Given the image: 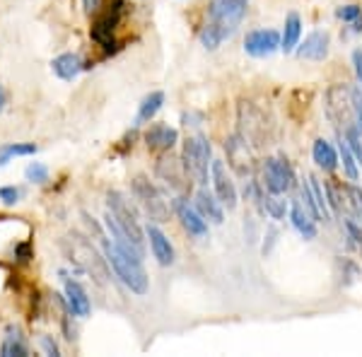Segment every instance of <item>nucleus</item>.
Masks as SVG:
<instances>
[{
	"label": "nucleus",
	"mask_w": 362,
	"mask_h": 357,
	"mask_svg": "<svg viewBox=\"0 0 362 357\" xmlns=\"http://www.w3.org/2000/svg\"><path fill=\"white\" fill-rule=\"evenodd\" d=\"M174 213H177L181 227H184L191 237H196V239L208 237V220L203 218L196 208H191L186 198H174Z\"/></svg>",
	"instance_id": "nucleus-13"
},
{
	"label": "nucleus",
	"mask_w": 362,
	"mask_h": 357,
	"mask_svg": "<svg viewBox=\"0 0 362 357\" xmlns=\"http://www.w3.org/2000/svg\"><path fill=\"white\" fill-rule=\"evenodd\" d=\"M196 210L206 220L215 222V225H220V222L225 220V206L220 203V198L215 196V193H210L206 189V186H201V189L196 191Z\"/></svg>",
	"instance_id": "nucleus-17"
},
{
	"label": "nucleus",
	"mask_w": 362,
	"mask_h": 357,
	"mask_svg": "<svg viewBox=\"0 0 362 357\" xmlns=\"http://www.w3.org/2000/svg\"><path fill=\"white\" fill-rule=\"evenodd\" d=\"M280 49V34L276 29H254L244 37V51L254 58H268Z\"/></svg>",
	"instance_id": "nucleus-12"
},
{
	"label": "nucleus",
	"mask_w": 362,
	"mask_h": 357,
	"mask_svg": "<svg viewBox=\"0 0 362 357\" xmlns=\"http://www.w3.org/2000/svg\"><path fill=\"white\" fill-rule=\"evenodd\" d=\"M227 157H230V165L235 167V172H239L242 177H247L251 172V152H249V143L242 136H232L225 143Z\"/></svg>",
	"instance_id": "nucleus-15"
},
{
	"label": "nucleus",
	"mask_w": 362,
	"mask_h": 357,
	"mask_svg": "<svg viewBox=\"0 0 362 357\" xmlns=\"http://www.w3.org/2000/svg\"><path fill=\"white\" fill-rule=\"evenodd\" d=\"M341 191H343V208H346V213L362 225V189L358 184H346Z\"/></svg>",
	"instance_id": "nucleus-27"
},
{
	"label": "nucleus",
	"mask_w": 362,
	"mask_h": 357,
	"mask_svg": "<svg viewBox=\"0 0 362 357\" xmlns=\"http://www.w3.org/2000/svg\"><path fill=\"white\" fill-rule=\"evenodd\" d=\"M66 307L68 312L73 316H90V297H87V292L83 285L78 283V280H70L66 278Z\"/></svg>",
	"instance_id": "nucleus-19"
},
{
	"label": "nucleus",
	"mask_w": 362,
	"mask_h": 357,
	"mask_svg": "<svg viewBox=\"0 0 362 357\" xmlns=\"http://www.w3.org/2000/svg\"><path fill=\"white\" fill-rule=\"evenodd\" d=\"M336 17H338V20H343V22H348V25H353L358 17H362V8H360V5H355V3L341 5V8L336 10Z\"/></svg>",
	"instance_id": "nucleus-35"
},
{
	"label": "nucleus",
	"mask_w": 362,
	"mask_h": 357,
	"mask_svg": "<svg viewBox=\"0 0 362 357\" xmlns=\"http://www.w3.org/2000/svg\"><path fill=\"white\" fill-rule=\"evenodd\" d=\"M247 8L249 0H213L208 8V22L201 29V44L208 51L220 49L223 42H227L242 25Z\"/></svg>",
	"instance_id": "nucleus-1"
},
{
	"label": "nucleus",
	"mask_w": 362,
	"mask_h": 357,
	"mask_svg": "<svg viewBox=\"0 0 362 357\" xmlns=\"http://www.w3.org/2000/svg\"><path fill=\"white\" fill-rule=\"evenodd\" d=\"M0 355L3 357H29V345L25 343V336H22L17 326H8V329H5Z\"/></svg>",
	"instance_id": "nucleus-23"
},
{
	"label": "nucleus",
	"mask_w": 362,
	"mask_h": 357,
	"mask_svg": "<svg viewBox=\"0 0 362 357\" xmlns=\"http://www.w3.org/2000/svg\"><path fill=\"white\" fill-rule=\"evenodd\" d=\"M300 203L309 210V215H312L314 220L324 222V215H321L317 201H314V193H312V189H309V181H305V184H302V189H300Z\"/></svg>",
	"instance_id": "nucleus-32"
},
{
	"label": "nucleus",
	"mask_w": 362,
	"mask_h": 357,
	"mask_svg": "<svg viewBox=\"0 0 362 357\" xmlns=\"http://www.w3.org/2000/svg\"><path fill=\"white\" fill-rule=\"evenodd\" d=\"M346 232L350 239V247H358L362 254V225L358 220H346Z\"/></svg>",
	"instance_id": "nucleus-36"
},
{
	"label": "nucleus",
	"mask_w": 362,
	"mask_h": 357,
	"mask_svg": "<svg viewBox=\"0 0 362 357\" xmlns=\"http://www.w3.org/2000/svg\"><path fill=\"white\" fill-rule=\"evenodd\" d=\"M329 46H331V37L329 32H317L307 34L305 44L297 46V56L305 58V61H324L326 56H329Z\"/></svg>",
	"instance_id": "nucleus-14"
},
{
	"label": "nucleus",
	"mask_w": 362,
	"mask_h": 357,
	"mask_svg": "<svg viewBox=\"0 0 362 357\" xmlns=\"http://www.w3.org/2000/svg\"><path fill=\"white\" fill-rule=\"evenodd\" d=\"M309 189L314 193V201H317V206L321 210V215H324V222H331V208H329V201H326V191L324 186L319 184L317 177H309Z\"/></svg>",
	"instance_id": "nucleus-31"
},
{
	"label": "nucleus",
	"mask_w": 362,
	"mask_h": 357,
	"mask_svg": "<svg viewBox=\"0 0 362 357\" xmlns=\"http://www.w3.org/2000/svg\"><path fill=\"white\" fill-rule=\"evenodd\" d=\"M312 157H314V162H317V167L324 169V172H334V169L338 167V152H336L334 145L324 138L314 140Z\"/></svg>",
	"instance_id": "nucleus-24"
},
{
	"label": "nucleus",
	"mask_w": 362,
	"mask_h": 357,
	"mask_svg": "<svg viewBox=\"0 0 362 357\" xmlns=\"http://www.w3.org/2000/svg\"><path fill=\"white\" fill-rule=\"evenodd\" d=\"M264 184L268 193L283 196L295 186V172L285 157H268L264 165Z\"/></svg>",
	"instance_id": "nucleus-8"
},
{
	"label": "nucleus",
	"mask_w": 362,
	"mask_h": 357,
	"mask_svg": "<svg viewBox=\"0 0 362 357\" xmlns=\"http://www.w3.org/2000/svg\"><path fill=\"white\" fill-rule=\"evenodd\" d=\"M338 268H341V285L343 288H348L350 283H355V280L360 278V268L355 261L350 259H338Z\"/></svg>",
	"instance_id": "nucleus-33"
},
{
	"label": "nucleus",
	"mask_w": 362,
	"mask_h": 357,
	"mask_svg": "<svg viewBox=\"0 0 362 357\" xmlns=\"http://www.w3.org/2000/svg\"><path fill=\"white\" fill-rule=\"evenodd\" d=\"M210 181H213L215 196L220 198V203H223L227 210H235L239 201L237 186L230 174H227V167L223 165V160H213V165H210Z\"/></svg>",
	"instance_id": "nucleus-11"
},
{
	"label": "nucleus",
	"mask_w": 362,
	"mask_h": 357,
	"mask_svg": "<svg viewBox=\"0 0 362 357\" xmlns=\"http://www.w3.org/2000/svg\"><path fill=\"white\" fill-rule=\"evenodd\" d=\"M133 196H136V201L145 208V213L150 215V220L167 222V218H169L167 201L162 198V193L155 189V184H150V179H145V177L133 179Z\"/></svg>",
	"instance_id": "nucleus-7"
},
{
	"label": "nucleus",
	"mask_w": 362,
	"mask_h": 357,
	"mask_svg": "<svg viewBox=\"0 0 362 357\" xmlns=\"http://www.w3.org/2000/svg\"><path fill=\"white\" fill-rule=\"evenodd\" d=\"M20 189H15V186H3L0 189V201L5 203V206H15L17 201H20Z\"/></svg>",
	"instance_id": "nucleus-37"
},
{
	"label": "nucleus",
	"mask_w": 362,
	"mask_h": 357,
	"mask_svg": "<svg viewBox=\"0 0 362 357\" xmlns=\"http://www.w3.org/2000/svg\"><path fill=\"white\" fill-rule=\"evenodd\" d=\"M145 234H148V239H150V249H153V256L157 259V263H160V266H172L177 256H174V247L167 239V234L157 225H148Z\"/></svg>",
	"instance_id": "nucleus-16"
},
{
	"label": "nucleus",
	"mask_w": 362,
	"mask_h": 357,
	"mask_svg": "<svg viewBox=\"0 0 362 357\" xmlns=\"http://www.w3.org/2000/svg\"><path fill=\"white\" fill-rule=\"evenodd\" d=\"M66 249H68L70 261H73L75 266L83 268V271H87L90 275H95L99 283L107 280V266H104L107 259H102L90 242H85L83 237H75L73 234V237L66 239Z\"/></svg>",
	"instance_id": "nucleus-6"
},
{
	"label": "nucleus",
	"mask_w": 362,
	"mask_h": 357,
	"mask_svg": "<svg viewBox=\"0 0 362 357\" xmlns=\"http://www.w3.org/2000/svg\"><path fill=\"white\" fill-rule=\"evenodd\" d=\"M157 174H160L172 189H181V186H184V179H189L184 162H179L177 157H172V155H165L160 162H157Z\"/></svg>",
	"instance_id": "nucleus-20"
},
{
	"label": "nucleus",
	"mask_w": 362,
	"mask_h": 357,
	"mask_svg": "<svg viewBox=\"0 0 362 357\" xmlns=\"http://www.w3.org/2000/svg\"><path fill=\"white\" fill-rule=\"evenodd\" d=\"M181 162H184V167H186V174H189L198 186H206L210 165H213V150H210L208 138L206 136L186 138L184 152H181Z\"/></svg>",
	"instance_id": "nucleus-5"
},
{
	"label": "nucleus",
	"mask_w": 362,
	"mask_h": 357,
	"mask_svg": "<svg viewBox=\"0 0 362 357\" xmlns=\"http://www.w3.org/2000/svg\"><path fill=\"white\" fill-rule=\"evenodd\" d=\"M264 121L266 119H264V114H261V111H256L249 102H244L242 107H239V126H242L239 136L247 140L249 145H264L268 140Z\"/></svg>",
	"instance_id": "nucleus-9"
},
{
	"label": "nucleus",
	"mask_w": 362,
	"mask_h": 357,
	"mask_svg": "<svg viewBox=\"0 0 362 357\" xmlns=\"http://www.w3.org/2000/svg\"><path fill=\"white\" fill-rule=\"evenodd\" d=\"M264 210L271 215L273 220H283L285 213H288L290 208H288V201H285V198L271 193V196H264Z\"/></svg>",
	"instance_id": "nucleus-30"
},
{
	"label": "nucleus",
	"mask_w": 362,
	"mask_h": 357,
	"mask_svg": "<svg viewBox=\"0 0 362 357\" xmlns=\"http://www.w3.org/2000/svg\"><path fill=\"white\" fill-rule=\"evenodd\" d=\"M25 177L27 181H32V184H44V181H49V167L42 165V162H32V165L25 169Z\"/></svg>",
	"instance_id": "nucleus-34"
},
{
	"label": "nucleus",
	"mask_w": 362,
	"mask_h": 357,
	"mask_svg": "<svg viewBox=\"0 0 362 357\" xmlns=\"http://www.w3.org/2000/svg\"><path fill=\"white\" fill-rule=\"evenodd\" d=\"M37 152L34 143H5L0 145V167H5L8 162H13L15 157H29Z\"/></svg>",
	"instance_id": "nucleus-28"
},
{
	"label": "nucleus",
	"mask_w": 362,
	"mask_h": 357,
	"mask_svg": "<svg viewBox=\"0 0 362 357\" xmlns=\"http://www.w3.org/2000/svg\"><path fill=\"white\" fill-rule=\"evenodd\" d=\"M276 239H278V230L276 227H271V230L266 232V242H264V256H268L273 251V244H276Z\"/></svg>",
	"instance_id": "nucleus-39"
},
{
	"label": "nucleus",
	"mask_w": 362,
	"mask_h": 357,
	"mask_svg": "<svg viewBox=\"0 0 362 357\" xmlns=\"http://www.w3.org/2000/svg\"><path fill=\"white\" fill-rule=\"evenodd\" d=\"M290 220H293V227L297 232L302 234V239H307V242H312V239H317V220L309 215V210L302 206L300 201L293 203V208H290Z\"/></svg>",
	"instance_id": "nucleus-21"
},
{
	"label": "nucleus",
	"mask_w": 362,
	"mask_h": 357,
	"mask_svg": "<svg viewBox=\"0 0 362 357\" xmlns=\"http://www.w3.org/2000/svg\"><path fill=\"white\" fill-rule=\"evenodd\" d=\"M121 8H124V0H112L107 13L102 17H97V22L92 25V32H90L92 39H95L99 46H104L107 51H112V46H114V29L121 20Z\"/></svg>",
	"instance_id": "nucleus-10"
},
{
	"label": "nucleus",
	"mask_w": 362,
	"mask_h": 357,
	"mask_svg": "<svg viewBox=\"0 0 362 357\" xmlns=\"http://www.w3.org/2000/svg\"><path fill=\"white\" fill-rule=\"evenodd\" d=\"M179 140V133L177 128H169L165 124H155L145 131V145L150 150H160V152H169L177 145Z\"/></svg>",
	"instance_id": "nucleus-18"
},
{
	"label": "nucleus",
	"mask_w": 362,
	"mask_h": 357,
	"mask_svg": "<svg viewBox=\"0 0 362 357\" xmlns=\"http://www.w3.org/2000/svg\"><path fill=\"white\" fill-rule=\"evenodd\" d=\"M300 37H302V20L297 13H290L288 20H285L283 37H280V49L285 54H293L297 46H300Z\"/></svg>",
	"instance_id": "nucleus-25"
},
{
	"label": "nucleus",
	"mask_w": 362,
	"mask_h": 357,
	"mask_svg": "<svg viewBox=\"0 0 362 357\" xmlns=\"http://www.w3.org/2000/svg\"><path fill=\"white\" fill-rule=\"evenodd\" d=\"M99 239H102L104 259L114 268L116 278H119L131 292L145 295V292H148V273H145V268H143V259L136 254H128V251L124 247H119L114 239H107V237H99Z\"/></svg>",
	"instance_id": "nucleus-2"
},
{
	"label": "nucleus",
	"mask_w": 362,
	"mask_h": 357,
	"mask_svg": "<svg viewBox=\"0 0 362 357\" xmlns=\"http://www.w3.org/2000/svg\"><path fill=\"white\" fill-rule=\"evenodd\" d=\"M162 104H165V92H150V95L140 102L136 126H143V124H148V121H153L157 116V111L162 109Z\"/></svg>",
	"instance_id": "nucleus-26"
},
{
	"label": "nucleus",
	"mask_w": 362,
	"mask_h": 357,
	"mask_svg": "<svg viewBox=\"0 0 362 357\" xmlns=\"http://www.w3.org/2000/svg\"><path fill=\"white\" fill-rule=\"evenodd\" d=\"M338 162H343V172L348 174V179L350 181H358L360 177V172H358V162H355V155H353V150H350V145L346 143V140H338Z\"/></svg>",
	"instance_id": "nucleus-29"
},
{
	"label": "nucleus",
	"mask_w": 362,
	"mask_h": 357,
	"mask_svg": "<svg viewBox=\"0 0 362 357\" xmlns=\"http://www.w3.org/2000/svg\"><path fill=\"white\" fill-rule=\"evenodd\" d=\"M326 119L334 126L343 128V133L348 128H358V116H355V99H353V87L348 85H331L326 90L324 99ZM360 131V128H358Z\"/></svg>",
	"instance_id": "nucleus-3"
},
{
	"label": "nucleus",
	"mask_w": 362,
	"mask_h": 357,
	"mask_svg": "<svg viewBox=\"0 0 362 357\" xmlns=\"http://www.w3.org/2000/svg\"><path fill=\"white\" fill-rule=\"evenodd\" d=\"M83 5H85V13L87 15H95L99 8H102V0H83Z\"/></svg>",
	"instance_id": "nucleus-41"
},
{
	"label": "nucleus",
	"mask_w": 362,
	"mask_h": 357,
	"mask_svg": "<svg viewBox=\"0 0 362 357\" xmlns=\"http://www.w3.org/2000/svg\"><path fill=\"white\" fill-rule=\"evenodd\" d=\"M353 66H355V75H358V83L362 87V51H353Z\"/></svg>",
	"instance_id": "nucleus-40"
},
{
	"label": "nucleus",
	"mask_w": 362,
	"mask_h": 357,
	"mask_svg": "<svg viewBox=\"0 0 362 357\" xmlns=\"http://www.w3.org/2000/svg\"><path fill=\"white\" fill-rule=\"evenodd\" d=\"M83 68H85V63L78 54H61L51 63V70H54L61 80H75L83 73Z\"/></svg>",
	"instance_id": "nucleus-22"
},
{
	"label": "nucleus",
	"mask_w": 362,
	"mask_h": 357,
	"mask_svg": "<svg viewBox=\"0 0 362 357\" xmlns=\"http://www.w3.org/2000/svg\"><path fill=\"white\" fill-rule=\"evenodd\" d=\"M107 208H109L112 220L128 234V239L136 244L140 254H145V239H143L145 232H143V227H140L138 210L131 206V201H128L121 191H109L107 193Z\"/></svg>",
	"instance_id": "nucleus-4"
},
{
	"label": "nucleus",
	"mask_w": 362,
	"mask_h": 357,
	"mask_svg": "<svg viewBox=\"0 0 362 357\" xmlns=\"http://www.w3.org/2000/svg\"><path fill=\"white\" fill-rule=\"evenodd\" d=\"M39 345H42V350H44L46 355H51V357L61 355V348H58V343L51 336H42V338H39Z\"/></svg>",
	"instance_id": "nucleus-38"
},
{
	"label": "nucleus",
	"mask_w": 362,
	"mask_h": 357,
	"mask_svg": "<svg viewBox=\"0 0 362 357\" xmlns=\"http://www.w3.org/2000/svg\"><path fill=\"white\" fill-rule=\"evenodd\" d=\"M5 90H3V85H0V114H3V109H5Z\"/></svg>",
	"instance_id": "nucleus-42"
}]
</instances>
